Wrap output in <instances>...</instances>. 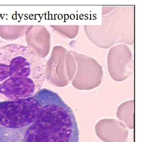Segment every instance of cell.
<instances>
[{
  "label": "cell",
  "instance_id": "6da1fadb",
  "mask_svg": "<svg viewBox=\"0 0 147 142\" xmlns=\"http://www.w3.org/2000/svg\"><path fill=\"white\" fill-rule=\"evenodd\" d=\"M0 142H79L71 109L42 89L28 99L0 101Z\"/></svg>",
  "mask_w": 147,
  "mask_h": 142
},
{
  "label": "cell",
  "instance_id": "7a4b0ae2",
  "mask_svg": "<svg viewBox=\"0 0 147 142\" xmlns=\"http://www.w3.org/2000/svg\"><path fill=\"white\" fill-rule=\"evenodd\" d=\"M42 68L38 55L28 47L9 44L0 47V99L18 101L40 90Z\"/></svg>",
  "mask_w": 147,
  "mask_h": 142
}]
</instances>
